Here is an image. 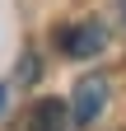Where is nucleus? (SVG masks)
Instances as JSON below:
<instances>
[{"label": "nucleus", "instance_id": "obj_1", "mask_svg": "<svg viewBox=\"0 0 126 131\" xmlns=\"http://www.w3.org/2000/svg\"><path fill=\"white\" fill-rule=\"evenodd\" d=\"M103 42H107V28H103V24H93V19H80V24L56 28V47H61V56H75V61L98 56V52H103Z\"/></svg>", "mask_w": 126, "mask_h": 131}, {"label": "nucleus", "instance_id": "obj_2", "mask_svg": "<svg viewBox=\"0 0 126 131\" xmlns=\"http://www.w3.org/2000/svg\"><path fill=\"white\" fill-rule=\"evenodd\" d=\"M107 89H112V80H107L103 70L84 75L80 84H75V98H70V122H75V126H89V122L103 112V103H107Z\"/></svg>", "mask_w": 126, "mask_h": 131}, {"label": "nucleus", "instance_id": "obj_3", "mask_svg": "<svg viewBox=\"0 0 126 131\" xmlns=\"http://www.w3.org/2000/svg\"><path fill=\"white\" fill-rule=\"evenodd\" d=\"M23 131H66V108H61L56 98L33 103V108H28V117H23Z\"/></svg>", "mask_w": 126, "mask_h": 131}, {"label": "nucleus", "instance_id": "obj_4", "mask_svg": "<svg viewBox=\"0 0 126 131\" xmlns=\"http://www.w3.org/2000/svg\"><path fill=\"white\" fill-rule=\"evenodd\" d=\"M0 112H5V84H0Z\"/></svg>", "mask_w": 126, "mask_h": 131}, {"label": "nucleus", "instance_id": "obj_5", "mask_svg": "<svg viewBox=\"0 0 126 131\" xmlns=\"http://www.w3.org/2000/svg\"><path fill=\"white\" fill-rule=\"evenodd\" d=\"M117 5H121V19H126V0H117Z\"/></svg>", "mask_w": 126, "mask_h": 131}]
</instances>
